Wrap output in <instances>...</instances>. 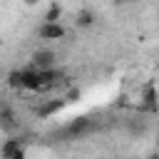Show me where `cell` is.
Wrapping results in <instances>:
<instances>
[{
  "label": "cell",
  "instance_id": "cell-10",
  "mask_svg": "<svg viewBox=\"0 0 159 159\" xmlns=\"http://www.w3.org/2000/svg\"><path fill=\"white\" fill-rule=\"evenodd\" d=\"M77 99H80V89H70L67 97H65V104H67V102H77Z\"/></svg>",
  "mask_w": 159,
  "mask_h": 159
},
{
  "label": "cell",
  "instance_id": "cell-11",
  "mask_svg": "<svg viewBox=\"0 0 159 159\" xmlns=\"http://www.w3.org/2000/svg\"><path fill=\"white\" fill-rule=\"evenodd\" d=\"M10 159H25V149H20V152H17V154H12V157H10Z\"/></svg>",
  "mask_w": 159,
  "mask_h": 159
},
{
  "label": "cell",
  "instance_id": "cell-8",
  "mask_svg": "<svg viewBox=\"0 0 159 159\" xmlns=\"http://www.w3.org/2000/svg\"><path fill=\"white\" fill-rule=\"evenodd\" d=\"M97 22V15H94V10H89V7H82L80 12H77V17H75V25L77 27H92Z\"/></svg>",
  "mask_w": 159,
  "mask_h": 159
},
{
  "label": "cell",
  "instance_id": "cell-3",
  "mask_svg": "<svg viewBox=\"0 0 159 159\" xmlns=\"http://www.w3.org/2000/svg\"><path fill=\"white\" fill-rule=\"evenodd\" d=\"M55 62H57V55L52 50H37L32 55V70L42 72V70H55Z\"/></svg>",
  "mask_w": 159,
  "mask_h": 159
},
{
  "label": "cell",
  "instance_id": "cell-12",
  "mask_svg": "<svg viewBox=\"0 0 159 159\" xmlns=\"http://www.w3.org/2000/svg\"><path fill=\"white\" fill-rule=\"evenodd\" d=\"M147 159H159V154H157V152H152V154H149Z\"/></svg>",
  "mask_w": 159,
  "mask_h": 159
},
{
  "label": "cell",
  "instance_id": "cell-1",
  "mask_svg": "<svg viewBox=\"0 0 159 159\" xmlns=\"http://www.w3.org/2000/svg\"><path fill=\"white\" fill-rule=\"evenodd\" d=\"M92 129H94V122H92L89 117H75L70 124H65V127L57 132V137H62L65 142H75V139L87 137Z\"/></svg>",
  "mask_w": 159,
  "mask_h": 159
},
{
  "label": "cell",
  "instance_id": "cell-7",
  "mask_svg": "<svg viewBox=\"0 0 159 159\" xmlns=\"http://www.w3.org/2000/svg\"><path fill=\"white\" fill-rule=\"evenodd\" d=\"M20 149H25V142H22L20 137H10V139H5L2 147H0V159H10V157L17 154Z\"/></svg>",
  "mask_w": 159,
  "mask_h": 159
},
{
  "label": "cell",
  "instance_id": "cell-4",
  "mask_svg": "<svg viewBox=\"0 0 159 159\" xmlns=\"http://www.w3.org/2000/svg\"><path fill=\"white\" fill-rule=\"evenodd\" d=\"M37 35L42 40H62L67 35V30L62 27V22H42L37 27Z\"/></svg>",
  "mask_w": 159,
  "mask_h": 159
},
{
  "label": "cell",
  "instance_id": "cell-2",
  "mask_svg": "<svg viewBox=\"0 0 159 159\" xmlns=\"http://www.w3.org/2000/svg\"><path fill=\"white\" fill-rule=\"evenodd\" d=\"M0 129H2V132H15V129H17L15 109H12L10 102L2 99V97H0Z\"/></svg>",
  "mask_w": 159,
  "mask_h": 159
},
{
  "label": "cell",
  "instance_id": "cell-9",
  "mask_svg": "<svg viewBox=\"0 0 159 159\" xmlns=\"http://www.w3.org/2000/svg\"><path fill=\"white\" fill-rule=\"evenodd\" d=\"M60 17H62V5H60V2H52V5L47 7V12H45L42 22H60Z\"/></svg>",
  "mask_w": 159,
  "mask_h": 159
},
{
  "label": "cell",
  "instance_id": "cell-6",
  "mask_svg": "<svg viewBox=\"0 0 159 159\" xmlns=\"http://www.w3.org/2000/svg\"><path fill=\"white\" fill-rule=\"evenodd\" d=\"M62 107H65V99H45V102L37 107V117H40V119H47V117L57 114Z\"/></svg>",
  "mask_w": 159,
  "mask_h": 159
},
{
  "label": "cell",
  "instance_id": "cell-5",
  "mask_svg": "<svg viewBox=\"0 0 159 159\" xmlns=\"http://www.w3.org/2000/svg\"><path fill=\"white\" fill-rule=\"evenodd\" d=\"M139 109H144V112H157V87H154V82H149L147 87H144V92H142V107Z\"/></svg>",
  "mask_w": 159,
  "mask_h": 159
}]
</instances>
